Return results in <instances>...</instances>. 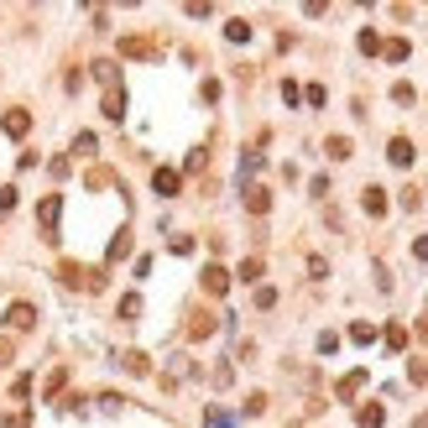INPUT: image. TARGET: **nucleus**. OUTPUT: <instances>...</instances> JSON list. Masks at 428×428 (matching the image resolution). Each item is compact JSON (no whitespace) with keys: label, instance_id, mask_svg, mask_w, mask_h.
Segmentation results:
<instances>
[{"label":"nucleus","instance_id":"obj_1","mask_svg":"<svg viewBox=\"0 0 428 428\" xmlns=\"http://www.w3.org/2000/svg\"><path fill=\"white\" fill-rule=\"evenodd\" d=\"M58 220H63V194H47L42 204H37V225H42L47 240H58Z\"/></svg>","mask_w":428,"mask_h":428},{"label":"nucleus","instance_id":"obj_2","mask_svg":"<svg viewBox=\"0 0 428 428\" xmlns=\"http://www.w3.org/2000/svg\"><path fill=\"white\" fill-rule=\"evenodd\" d=\"M198 283H204V292H209V298H225V292H230V272H225L220 261H209Z\"/></svg>","mask_w":428,"mask_h":428},{"label":"nucleus","instance_id":"obj_3","mask_svg":"<svg viewBox=\"0 0 428 428\" xmlns=\"http://www.w3.org/2000/svg\"><path fill=\"white\" fill-rule=\"evenodd\" d=\"M214 329H220V319H214L209 309H194L189 314V340H209Z\"/></svg>","mask_w":428,"mask_h":428},{"label":"nucleus","instance_id":"obj_4","mask_svg":"<svg viewBox=\"0 0 428 428\" xmlns=\"http://www.w3.org/2000/svg\"><path fill=\"white\" fill-rule=\"evenodd\" d=\"M412 157H418V152H412L408 136H392V141H386V162H392V167H412Z\"/></svg>","mask_w":428,"mask_h":428},{"label":"nucleus","instance_id":"obj_5","mask_svg":"<svg viewBox=\"0 0 428 428\" xmlns=\"http://www.w3.org/2000/svg\"><path fill=\"white\" fill-rule=\"evenodd\" d=\"M120 58H157L152 37H120Z\"/></svg>","mask_w":428,"mask_h":428},{"label":"nucleus","instance_id":"obj_6","mask_svg":"<svg viewBox=\"0 0 428 428\" xmlns=\"http://www.w3.org/2000/svg\"><path fill=\"white\" fill-rule=\"evenodd\" d=\"M152 189L162 194V198H178V189H183V178H178V172H172V167H157V172H152Z\"/></svg>","mask_w":428,"mask_h":428},{"label":"nucleus","instance_id":"obj_7","mask_svg":"<svg viewBox=\"0 0 428 428\" xmlns=\"http://www.w3.org/2000/svg\"><path fill=\"white\" fill-rule=\"evenodd\" d=\"M6 324H11V329H21V334H26V329H32V324H37V309H32V303H11V309H6Z\"/></svg>","mask_w":428,"mask_h":428},{"label":"nucleus","instance_id":"obj_8","mask_svg":"<svg viewBox=\"0 0 428 428\" xmlns=\"http://www.w3.org/2000/svg\"><path fill=\"white\" fill-rule=\"evenodd\" d=\"M360 209H366L371 220H381V214H386V189H376V183H371V189L360 194Z\"/></svg>","mask_w":428,"mask_h":428},{"label":"nucleus","instance_id":"obj_9","mask_svg":"<svg viewBox=\"0 0 428 428\" xmlns=\"http://www.w3.org/2000/svg\"><path fill=\"white\" fill-rule=\"evenodd\" d=\"M105 120H126V89H105Z\"/></svg>","mask_w":428,"mask_h":428},{"label":"nucleus","instance_id":"obj_10","mask_svg":"<svg viewBox=\"0 0 428 428\" xmlns=\"http://www.w3.org/2000/svg\"><path fill=\"white\" fill-rule=\"evenodd\" d=\"M360 386H366V371H350V376H340L334 397H340V403H350V397H360Z\"/></svg>","mask_w":428,"mask_h":428},{"label":"nucleus","instance_id":"obj_11","mask_svg":"<svg viewBox=\"0 0 428 428\" xmlns=\"http://www.w3.org/2000/svg\"><path fill=\"white\" fill-rule=\"evenodd\" d=\"M0 126H6V136H26V131H32V115H26V110H6V120H0Z\"/></svg>","mask_w":428,"mask_h":428},{"label":"nucleus","instance_id":"obj_12","mask_svg":"<svg viewBox=\"0 0 428 428\" xmlns=\"http://www.w3.org/2000/svg\"><path fill=\"white\" fill-rule=\"evenodd\" d=\"M120 366H126L131 376H152V360H146V350H126V355H120Z\"/></svg>","mask_w":428,"mask_h":428},{"label":"nucleus","instance_id":"obj_13","mask_svg":"<svg viewBox=\"0 0 428 428\" xmlns=\"http://www.w3.org/2000/svg\"><path fill=\"white\" fill-rule=\"evenodd\" d=\"M246 209L266 214V209H272V189H256V183H251V189H246Z\"/></svg>","mask_w":428,"mask_h":428},{"label":"nucleus","instance_id":"obj_14","mask_svg":"<svg viewBox=\"0 0 428 428\" xmlns=\"http://www.w3.org/2000/svg\"><path fill=\"white\" fill-rule=\"evenodd\" d=\"M355 423H360V428H381V423H386V408H381V403H366V408L355 412Z\"/></svg>","mask_w":428,"mask_h":428},{"label":"nucleus","instance_id":"obj_15","mask_svg":"<svg viewBox=\"0 0 428 428\" xmlns=\"http://www.w3.org/2000/svg\"><path fill=\"white\" fill-rule=\"evenodd\" d=\"M408 52H412V42H403V37L381 42V58H386V63H408Z\"/></svg>","mask_w":428,"mask_h":428},{"label":"nucleus","instance_id":"obj_16","mask_svg":"<svg viewBox=\"0 0 428 428\" xmlns=\"http://www.w3.org/2000/svg\"><path fill=\"white\" fill-rule=\"evenodd\" d=\"M324 152L334 157V162H345V157H350L355 146H350V136H329V141H324Z\"/></svg>","mask_w":428,"mask_h":428},{"label":"nucleus","instance_id":"obj_17","mask_svg":"<svg viewBox=\"0 0 428 428\" xmlns=\"http://www.w3.org/2000/svg\"><path fill=\"white\" fill-rule=\"evenodd\" d=\"M381 340H386V350H408V329H403V324H386Z\"/></svg>","mask_w":428,"mask_h":428},{"label":"nucleus","instance_id":"obj_18","mask_svg":"<svg viewBox=\"0 0 428 428\" xmlns=\"http://www.w3.org/2000/svg\"><path fill=\"white\" fill-rule=\"evenodd\" d=\"M235 277H240V283H261V256H246Z\"/></svg>","mask_w":428,"mask_h":428},{"label":"nucleus","instance_id":"obj_19","mask_svg":"<svg viewBox=\"0 0 428 428\" xmlns=\"http://www.w3.org/2000/svg\"><path fill=\"white\" fill-rule=\"evenodd\" d=\"M120 319H126V324L141 319V292H126V298H120Z\"/></svg>","mask_w":428,"mask_h":428},{"label":"nucleus","instance_id":"obj_20","mask_svg":"<svg viewBox=\"0 0 428 428\" xmlns=\"http://www.w3.org/2000/svg\"><path fill=\"white\" fill-rule=\"evenodd\" d=\"M120 256H131V235L120 230L115 240H110V251H105V261H120Z\"/></svg>","mask_w":428,"mask_h":428},{"label":"nucleus","instance_id":"obj_21","mask_svg":"<svg viewBox=\"0 0 428 428\" xmlns=\"http://www.w3.org/2000/svg\"><path fill=\"white\" fill-rule=\"evenodd\" d=\"M95 78H100L105 89H115L120 84V69H115V63H95Z\"/></svg>","mask_w":428,"mask_h":428},{"label":"nucleus","instance_id":"obj_22","mask_svg":"<svg viewBox=\"0 0 428 428\" xmlns=\"http://www.w3.org/2000/svg\"><path fill=\"white\" fill-rule=\"evenodd\" d=\"M350 345H376V329H371V324H360V319H355V324H350Z\"/></svg>","mask_w":428,"mask_h":428},{"label":"nucleus","instance_id":"obj_23","mask_svg":"<svg viewBox=\"0 0 428 428\" xmlns=\"http://www.w3.org/2000/svg\"><path fill=\"white\" fill-rule=\"evenodd\" d=\"M204 428H235V418H230L225 408H209V412H204Z\"/></svg>","mask_w":428,"mask_h":428},{"label":"nucleus","instance_id":"obj_24","mask_svg":"<svg viewBox=\"0 0 428 428\" xmlns=\"http://www.w3.org/2000/svg\"><path fill=\"white\" fill-rule=\"evenodd\" d=\"M256 172H261V152H246V157H240V183L256 178Z\"/></svg>","mask_w":428,"mask_h":428},{"label":"nucleus","instance_id":"obj_25","mask_svg":"<svg viewBox=\"0 0 428 428\" xmlns=\"http://www.w3.org/2000/svg\"><path fill=\"white\" fill-rule=\"evenodd\" d=\"M84 183H89V189H105V183H115V172H110V167H89Z\"/></svg>","mask_w":428,"mask_h":428},{"label":"nucleus","instance_id":"obj_26","mask_svg":"<svg viewBox=\"0 0 428 428\" xmlns=\"http://www.w3.org/2000/svg\"><path fill=\"white\" fill-rule=\"evenodd\" d=\"M225 37H230V42H251V21H230V26H225Z\"/></svg>","mask_w":428,"mask_h":428},{"label":"nucleus","instance_id":"obj_27","mask_svg":"<svg viewBox=\"0 0 428 428\" xmlns=\"http://www.w3.org/2000/svg\"><path fill=\"white\" fill-rule=\"evenodd\" d=\"M63 386H69V371H52V376H47V397H63Z\"/></svg>","mask_w":428,"mask_h":428},{"label":"nucleus","instance_id":"obj_28","mask_svg":"<svg viewBox=\"0 0 428 428\" xmlns=\"http://www.w3.org/2000/svg\"><path fill=\"white\" fill-rule=\"evenodd\" d=\"M355 47H360V52H381V37H376V32H371V26H366V32L355 37Z\"/></svg>","mask_w":428,"mask_h":428},{"label":"nucleus","instance_id":"obj_29","mask_svg":"<svg viewBox=\"0 0 428 428\" xmlns=\"http://www.w3.org/2000/svg\"><path fill=\"white\" fill-rule=\"evenodd\" d=\"M11 397H16V403H26V397H32V376H26V371L11 381Z\"/></svg>","mask_w":428,"mask_h":428},{"label":"nucleus","instance_id":"obj_30","mask_svg":"<svg viewBox=\"0 0 428 428\" xmlns=\"http://www.w3.org/2000/svg\"><path fill=\"white\" fill-rule=\"evenodd\" d=\"M261 412H266V392H251L246 397V418H261Z\"/></svg>","mask_w":428,"mask_h":428},{"label":"nucleus","instance_id":"obj_31","mask_svg":"<svg viewBox=\"0 0 428 428\" xmlns=\"http://www.w3.org/2000/svg\"><path fill=\"white\" fill-rule=\"evenodd\" d=\"M408 381H412V386H428V360H412V366H408Z\"/></svg>","mask_w":428,"mask_h":428},{"label":"nucleus","instance_id":"obj_32","mask_svg":"<svg viewBox=\"0 0 428 428\" xmlns=\"http://www.w3.org/2000/svg\"><path fill=\"white\" fill-rule=\"evenodd\" d=\"M334 350H340V334L324 329V334H319V355H334Z\"/></svg>","mask_w":428,"mask_h":428},{"label":"nucleus","instance_id":"obj_33","mask_svg":"<svg viewBox=\"0 0 428 428\" xmlns=\"http://www.w3.org/2000/svg\"><path fill=\"white\" fill-rule=\"evenodd\" d=\"M95 146H100V141H95V131H84V136L73 141V152H78V157H95Z\"/></svg>","mask_w":428,"mask_h":428},{"label":"nucleus","instance_id":"obj_34","mask_svg":"<svg viewBox=\"0 0 428 428\" xmlns=\"http://www.w3.org/2000/svg\"><path fill=\"white\" fill-rule=\"evenodd\" d=\"M392 100L397 105H412V100H418V89H412V84H392Z\"/></svg>","mask_w":428,"mask_h":428},{"label":"nucleus","instance_id":"obj_35","mask_svg":"<svg viewBox=\"0 0 428 428\" xmlns=\"http://www.w3.org/2000/svg\"><path fill=\"white\" fill-rule=\"evenodd\" d=\"M100 408L105 412H120V408H126V397H120V392H100Z\"/></svg>","mask_w":428,"mask_h":428},{"label":"nucleus","instance_id":"obj_36","mask_svg":"<svg viewBox=\"0 0 428 428\" xmlns=\"http://www.w3.org/2000/svg\"><path fill=\"white\" fill-rule=\"evenodd\" d=\"M256 309H277V287H256Z\"/></svg>","mask_w":428,"mask_h":428},{"label":"nucleus","instance_id":"obj_37","mask_svg":"<svg viewBox=\"0 0 428 428\" xmlns=\"http://www.w3.org/2000/svg\"><path fill=\"white\" fill-rule=\"evenodd\" d=\"M303 100H309V105H314V110H319V105H324L329 95H324V84H309V89H303Z\"/></svg>","mask_w":428,"mask_h":428},{"label":"nucleus","instance_id":"obj_38","mask_svg":"<svg viewBox=\"0 0 428 428\" xmlns=\"http://www.w3.org/2000/svg\"><path fill=\"white\" fill-rule=\"evenodd\" d=\"M298 100H303V89L292 84V78H283V105H298Z\"/></svg>","mask_w":428,"mask_h":428},{"label":"nucleus","instance_id":"obj_39","mask_svg":"<svg viewBox=\"0 0 428 428\" xmlns=\"http://www.w3.org/2000/svg\"><path fill=\"white\" fill-rule=\"evenodd\" d=\"M194 251V235H172V256H189Z\"/></svg>","mask_w":428,"mask_h":428},{"label":"nucleus","instance_id":"obj_40","mask_svg":"<svg viewBox=\"0 0 428 428\" xmlns=\"http://www.w3.org/2000/svg\"><path fill=\"white\" fill-rule=\"evenodd\" d=\"M0 428H26V412H0Z\"/></svg>","mask_w":428,"mask_h":428},{"label":"nucleus","instance_id":"obj_41","mask_svg":"<svg viewBox=\"0 0 428 428\" xmlns=\"http://www.w3.org/2000/svg\"><path fill=\"white\" fill-rule=\"evenodd\" d=\"M11 360H16V345H11L6 334H0V366H11Z\"/></svg>","mask_w":428,"mask_h":428},{"label":"nucleus","instance_id":"obj_42","mask_svg":"<svg viewBox=\"0 0 428 428\" xmlns=\"http://www.w3.org/2000/svg\"><path fill=\"white\" fill-rule=\"evenodd\" d=\"M16 209V189H0V214H11Z\"/></svg>","mask_w":428,"mask_h":428},{"label":"nucleus","instance_id":"obj_43","mask_svg":"<svg viewBox=\"0 0 428 428\" xmlns=\"http://www.w3.org/2000/svg\"><path fill=\"white\" fill-rule=\"evenodd\" d=\"M412 256H418V261H428V235H418V240H412Z\"/></svg>","mask_w":428,"mask_h":428},{"label":"nucleus","instance_id":"obj_44","mask_svg":"<svg viewBox=\"0 0 428 428\" xmlns=\"http://www.w3.org/2000/svg\"><path fill=\"white\" fill-rule=\"evenodd\" d=\"M418 340H423V345H428V319H423V324H418Z\"/></svg>","mask_w":428,"mask_h":428},{"label":"nucleus","instance_id":"obj_45","mask_svg":"<svg viewBox=\"0 0 428 428\" xmlns=\"http://www.w3.org/2000/svg\"><path fill=\"white\" fill-rule=\"evenodd\" d=\"M292 428H298V423H292Z\"/></svg>","mask_w":428,"mask_h":428}]
</instances>
